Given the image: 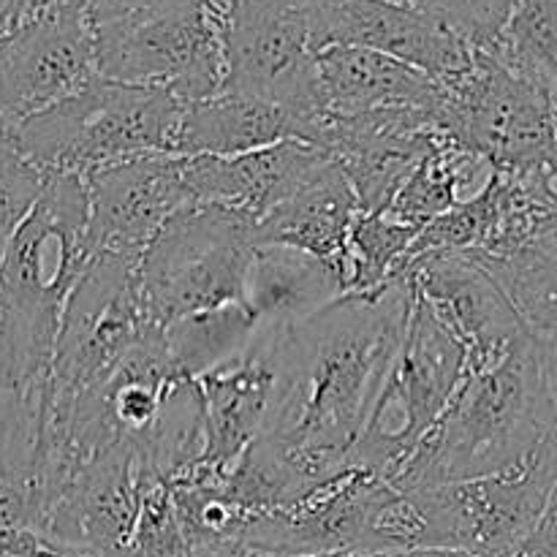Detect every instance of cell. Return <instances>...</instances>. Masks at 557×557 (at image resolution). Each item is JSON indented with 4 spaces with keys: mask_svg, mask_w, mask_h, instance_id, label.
<instances>
[{
    "mask_svg": "<svg viewBox=\"0 0 557 557\" xmlns=\"http://www.w3.org/2000/svg\"><path fill=\"white\" fill-rule=\"evenodd\" d=\"M232 0H96L87 5L96 76L161 87L199 103L223 87V30Z\"/></svg>",
    "mask_w": 557,
    "mask_h": 557,
    "instance_id": "277c9868",
    "label": "cell"
},
{
    "mask_svg": "<svg viewBox=\"0 0 557 557\" xmlns=\"http://www.w3.org/2000/svg\"><path fill=\"white\" fill-rule=\"evenodd\" d=\"M413 288L466 354L468 373L498 362L528 330L495 283L457 253H428L403 261Z\"/></svg>",
    "mask_w": 557,
    "mask_h": 557,
    "instance_id": "ac0fdd59",
    "label": "cell"
},
{
    "mask_svg": "<svg viewBox=\"0 0 557 557\" xmlns=\"http://www.w3.org/2000/svg\"><path fill=\"white\" fill-rule=\"evenodd\" d=\"M346 294L343 267L288 245H256L243 305L261 330H283Z\"/></svg>",
    "mask_w": 557,
    "mask_h": 557,
    "instance_id": "7402d4cb",
    "label": "cell"
},
{
    "mask_svg": "<svg viewBox=\"0 0 557 557\" xmlns=\"http://www.w3.org/2000/svg\"><path fill=\"white\" fill-rule=\"evenodd\" d=\"M22 3H25V5H27V9H38V5L49 3V0H22Z\"/></svg>",
    "mask_w": 557,
    "mask_h": 557,
    "instance_id": "f35d334b",
    "label": "cell"
},
{
    "mask_svg": "<svg viewBox=\"0 0 557 557\" xmlns=\"http://www.w3.org/2000/svg\"><path fill=\"white\" fill-rule=\"evenodd\" d=\"M27 5L22 0H0V38L27 14Z\"/></svg>",
    "mask_w": 557,
    "mask_h": 557,
    "instance_id": "836d02e7",
    "label": "cell"
},
{
    "mask_svg": "<svg viewBox=\"0 0 557 557\" xmlns=\"http://www.w3.org/2000/svg\"><path fill=\"white\" fill-rule=\"evenodd\" d=\"M413 302L397 270L370 294H343L319 313L270 330L275 384L261 435L313 482L346 468Z\"/></svg>",
    "mask_w": 557,
    "mask_h": 557,
    "instance_id": "6da1fadb",
    "label": "cell"
},
{
    "mask_svg": "<svg viewBox=\"0 0 557 557\" xmlns=\"http://www.w3.org/2000/svg\"><path fill=\"white\" fill-rule=\"evenodd\" d=\"M96 76L87 14L65 0L30 9L0 38V136Z\"/></svg>",
    "mask_w": 557,
    "mask_h": 557,
    "instance_id": "7c38bea8",
    "label": "cell"
},
{
    "mask_svg": "<svg viewBox=\"0 0 557 557\" xmlns=\"http://www.w3.org/2000/svg\"><path fill=\"white\" fill-rule=\"evenodd\" d=\"M397 557H476V555L462 553V549H449V547H419V549H408V553Z\"/></svg>",
    "mask_w": 557,
    "mask_h": 557,
    "instance_id": "d590c367",
    "label": "cell"
},
{
    "mask_svg": "<svg viewBox=\"0 0 557 557\" xmlns=\"http://www.w3.org/2000/svg\"><path fill=\"white\" fill-rule=\"evenodd\" d=\"M82 174H47L36 205L0 256V386L11 419L41 430L54 337L90 267Z\"/></svg>",
    "mask_w": 557,
    "mask_h": 557,
    "instance_id": "7a4b0ae2",
    "label": "cell"
},
{
    "mask_svg": "<svg viewBox=\"0 0 557 557\" xmlns=\"http://www.w3.org/2000/svg\"><path fill=\"white\" fill-rule=\"evenodd\" d=\"M490 166L471 152L460 150L451 141L438 139L433 150L413 166V172L403 180L397 194L386 205L384 215L403 226L422 228L433 218L444 215L462 201V190H482L490 180Z\"/></svg>",
    "mask_w": 557,
    "mask_h": 557,
    "instance_id": "d4e9b609",
    "label": "cell"
},
{
    "mask_svg": "<svg viewBox=\"0 0 557 557\" xmlns=\"http://www.w3.org/2000/svg\"><path fill=\"white\" fill-rule=\"evenodd\" d=\"M185 103L161 87L120 85L92 76L16 125L3 139L41 174H87L125 158L174 156Z\"/></svg>",
    "mask_w": 557,
    "mask_h": 557,
    "instance_id": "5b68a950",
    "label": "cell"
},
{
    "mask_svg": "<svg viewBox=\"0 0 557 557\" xmlns=\"http://www.w3.org/2000/svg\"><path fill=\"white\" fill-rule=\"evenodd\" d=\"M150 484L134 446L112 441L71 473L49 506L44 539L92 557L123 553Z\"/></svg>",
    "mask_w": 557,
    "mask_h": 557,
    "instance_id": "9a60e30c",
    "label": "cell"
},
{
    "mask_svg": "<svg viewBox=\"0 0 557 557\" xmlns=\"http://www.w3.org/2000/svg\"><path fill=\"white\" fill-rule=\"evenodd\" d=\"M136 261L92 256L71 292L54 337L47 417H60L76 397L101 386L139 337L158 326L141 308Z\"/></svg>",
    "mask_w": 557,
    "mask_h": 557,
    "instance_id": "30bf717a",
    "label": "cell"
},
{
    "mask_svg": "<svg viewBox=\"0 0 557 557\" xmlns=\"http://www.w3.org/2000/svg\"><path fill=\"white\" fill-rule=\"evenodd\" d=\"M555 341L522 335L498 362L466 375L392 487L419 490L515 466L555 433Z\"/></svg>",
    "mask_w": 557,
    "mask_h": 557,
    "instance_id": "3957f363",
    "label": "cell"
},
{
    "mask_svg": "<svg viewBox=\"0 0 557 557\" xmlns=\"http://www.w3.org/2000/svg\"><path fill=\"white\" fill-rule=\"evenodd\" d=\"M259 330L261 326L243 302L185 315L161 326L169 359L185 379H199L207 370L239 357Z\"/></svg>",
    "mask_w": 557,
    "mask_h": 557,
    "instance_id": "4316f807",
    "label": "cell"
},
{
    "mask_svg": "<svg viewBox=\"0 0 557 557\" xmlns=\"http://www.w3.org/2000/svg\"><path fill=\"white\" fill-rule=\"evenodd\" d=\"M403 493L417 500L424 547L462 549L476 557H517L557 498L555 433L498 473Z\"/></svg>",
    "mask_w": 557,
    "mask_h": 557,
    "instance_id": "9c48e42d",
    "label": "cell"
},
{
    "mask_svg": "<svg viewBox=\"0 0 557 557\" xmlns=\"http://www.w3.org/2000/svg\"><path fill=\"white\" fill-rule=\"evenodd\" d=\"M435 109L321 114L308 145L319 147L351 185L359 212H384L403 180L433 150Z\"/></svg>",
    "mask_w": 557,
    "mask_h": 557,
    "instance_id": "4fadbf2b",
    "label": "cell"
},
{
    "mask_svg": "<svg viewBox=\"0 0 557 557\" xmlns=\"http://www.w3.org/2000/svg\"><path fill=\"white\" fill-rule=\"evenodd\" d=\"M253 253V218L221 205L177 210L136 261L147 319L166 326L185 315L243 302Z\"/></svg>",
    "mask_w": 557,
    "mask_h": 557,
    "instance_id": "8992f818",
    "label": "cell"
},
{
    "mask_svg": "<svg viewBox=\"0 0 557 557\" xmlns=\"http://www.w3.org/2000/svg\"><path fill=\"white\" fill-rule=\"evenodd\" d=\"M389 482L362 468H341L315 482L294 504L253 517L243 531L245 553L368 555L370 517Z\"/></svg>",
    "mask_w": 557,
    "mask_h": 557,
    "instance_id": "2e32d148",
    "label": "cell"
},
{
    "mask_svg": "<svg viewBox=\"0 0 557 557\" xmlns=\"http://www.w3.org/2000/svg\"><path fill=\"white\" fill-rule=\"evenodd\" d=\"M435 134L498 174L555 172V87L504 69L482 49L438 85Z\"/></svg>",
    "mask_w": 557,
    "mask_h": 557,
    "instance_id": "52a82bcc",
    "label": "cell"
},
{
    "mask_svg": "<svg viewBox=\"0 0 557 557\" xmlns=\"http://www.w3.org/2000/svg\"><path fill=\"white\" fill-rule=\"evenodd\" d=\"M495 283L531 335L555 341L557 239L525 245L500 256H462Z\"/></svg>",
    "mask_w": 557,
    "mask_h": 557,
    "instance_id": "484cf974",
    "label": "cell"
},
{
    "mask_svg": "<svg viewBox=\"0 0 557 557\" xmlns=\"http://www.w3.org/2000/svg\"><path fill=\"white\" fill-rule=\"evenodd\" d=\"M515 0H444V14L473 49L498 36Z\"/></svg>",
    "mask_w": 557,
    "mask_h": 557,
    "instance_id": "1f68e13d",
    "label": "cell"
},
{
    "mask_svg": "<svg viewBox=\"0 0 557 557\" xmlns=\"http://www.w3.org/2000/svg\"><path fill=\"white\" fill-rule=\"evenodd\" d=\"M557 0H515L498 36L482 47L504 69L557 90Z\"/></svg>",
    "mask_w": 557,
    "mask_h": 557,
    "instance_id": "83f0119b",
    "label": "cell"
},
{
    "mask_svg": "<svg viewBox=\"0 0 557 557\" xmlns=\"http://www.w3.org/2000/svg\"><path fill=\"white\" fill-rule=\"evenodd\" d=\"M65 3L79 5V9H87V5H92V3H96V0H65Z\"/></svg>",
    "mask_w": 557,
    "mask_h": 557,
    "instance_id": "74e56055",
    "label": "cell"
},
{
    "mask_svg": "<svg viewBox=\"0 0 557 557\" xmlns=\"http://www.w3.org/2000/svg\"><path fill=\"white\" fill-rule=\"evenodd\" d=\"M417 228L392 221L384 212H359L343 248L346 294H370L397 272L411 248Z\"/></svg>",
    "mask_w": 557,
    "mask_h": 557,
    "instance_id": "f1b7e54d",
    "label": "cell"
},
{
    "mask_svg": "<svg viewBox=\"0 0 557 557\" xmlns=\"http://www.w3.org/2000/svg\"><path fill=\"white\" fill-rule=\"evenodd\" d=\"M468 375L466 354L413 288L411 313L346 466L392 482Z\"/></svg>",
    "mask_w": 557,
    "mask_h": 557,
    "instance_id": "ba28073f",
    "label": "cell"
},
{
    "mask_svg": "<svg viewBox=\"0 0 557 557\" xmlns=\"http://www.w3.org/2000/svg\"><path fill=\"white\" fill-rule=\"evenodd\" d=\"M359 201L335 163H326L310 183L256 223V245H288L315 259L343 267L348 228Z\"/></svg>",
    "mask_w": 557,
    "mask_h": 557,
    "instance_id": "cb8c5ba5",
    "label": "cell"
},
{
    "mask_svg": "<svg viewBox=\"0 0 557 557\" xmlns=\"http://www.w3.org/2000/svg\"><path fill=\"white\" fill-rule=\"evenodd\" d=\"M384 3L400 5V9L417 11V14H430V16H441V20H446L444 0H384ZM446 22H449V20H446ZM449 25H451V22H449Z\"/></svg>",
    "mask_w": 557,
    "mask_h": 557,
    "instance_id": "e575fe53",
    "label": "cell"
},
{
    "mask_svg": "<svg viewBox=\"0 0 557 557\" xmlns=\"http://www.w3.org/2000/svg\"><path fill=\"white\" fill-rule=\"evenodd\" d=\"M196 381L201 403L205 449L196 466L199 471L221 473L232 466L261 435L272 400L270 330H259L239 357L201 373Z\"/></svg>",
    "mask_w": 557,
    "mask_h": 557,
    "instance_id": "ffe728a7",
    "label": "cell"
},
{
    "mask_svg": "<svg viewBox=\"0 0 557 557\" xmlns=\"http://www.w3.org/2000/svg\"><path fill=\"white\" fill-rule=\"evenodd\" d=\"M47 500L41 487L25 473L0 471V533L33 531L44 536Z\"/></svg>",
    "mask_w": 557,
    "mask_h": 557,
    "instance_id": "4dcf8cb0",
    "label": "cell"
},
{
    "mask_svg": "<svg viewBox=\"0 0 557 557\" xmlns=\"http://www.w3.org/2000/svg\"><path fill=\"white\" fill-rule=\"evenodd\" d=\"M313 44L315 54L335 44L373 49L438 85L460 76L473 60V47L455 25L384 0H313Z\"/></svg>",
    "mask_w": 557,
    "mask_h": 557,
    "instance_id": "e0dca14e",
    "label": "cell"
},
{
    "mask_svg": "<svg viewBox=\"0 0 557 557\" xmlns=\"http://www.w3.org/2000/svg\"><path fill=\"white\" fill-rule=\"evenodd\" d=\"M44 180H47V174L36 172L30 163L22 161L11 150L9 141L0 136V256L30 212V207L36 205Z\"/></svg>",
    "mask_w": 557,
    "mask_h": 557,
    "instance_id": "f546056e",
    "label": "cell"
},
{
    "mask_svg": "<svg viewBox=\"0 0 557 557\" xmlns=\"http://www.w3.org/2000/svg\"><path fill=\"white\" fill-rule=\"evenodd\" d=\"M315 82L324 114L375 109H435L438 82L422 71L362 47H324L315 54Z\"/></svg>",
    "mask_w": 557,
    "mask_h": 557,
    "instance_id": "44dd1931",
    "label": "cell"
},
{
    "mask_svg": "<svg viewBox=\"0 0 557 557\" xmlns=\"http://www.w3.org/2000/svg\"><path fill=\"white\" fill-rule=\"evenodd\" d=\"M183 156L150 152L82 174L87 190L85 243L90 256L139 259L158 228L190 207Z\"/></svg>",
    "mask_w": 557,
    "mask_h": 557,
    "instance_id": "5bb4252c",
    "label": "cell"
},
{
    "mask_svg": "<svg viewBox=\"0 0 557 557\" xmlns=\"http://www.w3.org/2000/svg\"><path fill=\"white\" fill-rule=\"evenodd\" d=\"M517 557H557V498L547 506Z\"/></svg>",
    "mask_w": 557,
    "mask_h": 557,
    "instance_id": "d6a6232c",
    "label": "cell"
},
{
    "mask_svg": "<svg viewBox=\"0 0 557 557\" xmlns=\"http://www.w3.org/2000/svg\"><path fill=\"white\" fill-rule=\"evenodd\" d=\"M0 403H3V386H0Z\"/></svg>",
    "mask_w": 557,
    "mask_h": 557,
    "instance_id": "ab89813d",
    "label": "cell"
},
{
    "mask_svg": "<svg viewBox=\"0 0 557 557\" xmlns=\"http://www.w3.org/2000/svg\"><path fill=\"white\" fill-rule=\"evenodd\" d=\"M221 92L292 109L310 139L324 114L315 82L313 0H232L223 30Z\"/></svg>",
    "mask_w": 557,
    "mask_h": 557,
    "instance_id": "8fae6325",
    "label": "cell"
},
{
    "mask_svg": "<svg viewBox=\"0 0 557 557\" xmlns=\"http://www.w3.org/2000/svg\"><path fill=\"white\" fill-rule=\"evenodd\" d=\"M239 557H397V555H364V553H321V555H261V553H239Z\"/></svg>",
    "mask_w": 557,
    "mask_h": 557,
    "instance_id": "8d00e7d4",
    "label": "cell"
},
{
    "mask_svg": "<svg viewBox=\"0 0 557 557\" xmlns=\"http://www.w3.org/2000/svg\"><path fill=\"white\" fill-rule=\"evenodd\" d=\"M190 205H221L253 218L270 215L330 163L308 141H281L239 156H183Z\"/></svg>",
    "mask_w": 557,
    "mask_h": 557,
    "instance_id": "d6986e66",
    "label": "cell"
},
{
    "mask_svg": "<svg viewBox=\"0 0 557 557\" xmlns=\"http://www.w3.org/2000/svg\"><path fill=\"white\" fill-rule=\"evenodd\" d=\"M292 139H308V128L292 109L264 98L218 92L183 109L174 156L226 158Z\"/></svg>",
    "mask_w": 557,
    "mask_h": 557,
    "instance_id": "603a6c76",
    "label": "cell"
}]
</instances>
